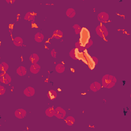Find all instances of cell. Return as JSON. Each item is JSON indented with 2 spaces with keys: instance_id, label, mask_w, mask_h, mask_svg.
<instances>
[{
  "instance_id": "12",
  "label": "cell",
  "mask_w": 131,
  "mask_h": 131,
  "mask_svg": "<svg viewBox=\"0 0 131 131\" xmlns=\"http://www.w3.org/2000/svg\"><path fill=\"white\" fill-rule=\"evenodd\" d=\"M53 37L56 39H60L63 36V33L60 30H56L53 33Z\"/></svg>"
},
{
  "instance_id": "8",
  "label": "cell",
  "mask_w": 131,
  "mask_h": 131,
  "mask_svg": "<svg viewBox=\"0 0 131 131\" xmlns=\"http://www.w3.org/2000/svg\"><path fill=\"white\" fill-rule=\"evenodd\" d=\"M24 94L27 97L33 96L35 94V90L31 87H29L24 91Z\"/></svg>"
},
{
  "instance_id": "28",
  "label": "cell",
  "mask_w": 131,
  "mask_h": 131,
  "mask_svg": "<svg viewBox=\"0 0 131 131\" xmlns=\"http://www.w3.org/2000/svg\"><path fill=\"white\" fill-rule=\"evenodd\" d=\"M5 91H6V89L4 87L2 86H0V94H1V95L4 94V93H5Z\"/></svg>"
},
{
  "instance_id": "4",
  "label": "cell",
  "mask_w": 131,
  "mask_h": 131,
  "mask_svg": "<svg viewBox=\"0 0 131 131\" xmlns=\"http://www.w3.org/2000/svg\"><path fill=\"white\" fill-rule=\"evenodd\" d=\"M55 110L56 111L55 116L57 117L58 119H64L66 114V111L59 107H57Z\"/></svg>"
},
{
  "instance_id": "23",
  "label": "cell",
  "mask_w": 131,
  "mask_h": 131,
  "mask_svg": "<svg viewBox=\"0 0 131 131\" xmlns=\"http://www.w3.org/2000/svg\"><path fill=\"white\" fill-rule=\"evenodd\" d=\"M69 55L72 59L74 60L77 59L76 57V49H72L69 52Z\"/></svg>"
},
{
  "instance_id": "26",
  "label": "cell",
  "mask_w": 131,
  "mask_h": 131,
  "mask_svg": "<svg viewBox=\"0 0 131 131\" xmlns=\"http://www.w3.org/2000/svg\"><path fill=\"white\" fill-rule=\"evenodd\" d=\"M94 85L95 86V88H96V90H97V91L101 90V89L102 88V85H101V84L97 82H95L94 83Z\"/></svg>"
},
{
  "instance_id": "10",
  "label": "cell",
  "mask_w": 131,
  "mask_h": 131,
  "mask_svg": "<svg viewBox=\"0 0 131 131\" xmlns=\"http://www.w3.org/2000/svg\"><path fill=\"white\" fill-rule=\"evenodd\" d=\"M16 73L21 76L25 75L27 73V70L25 67L23 66H20L16 70Z\"/></svg>"
},
{
  "instance_id": "2",
  "label": "cell",
  "mask_w": 131,
  "mask_h": 131,
  "mask_svg": "<svg viewBox=\"0 0 131 131\" xmlns=\"http://www.w3.org/2000/svg\"><path fill=\"white\" fill-rule=\"evenodd\" d=\"M90 35L89 31L85 28H83L80 32V37L79 40V43L83 47L85 46L86 44L90 40Z\"/></svg>"
},
{
  "instance_id": "13",
  "label": "cell",
  "mask_w": 131,
  "mask_h": 131,
  "mask_svg": "<svg viewBox=\"0 0 131 131\" xmlns=\"http://www.w3.org/2000/svg\"><path fill=\"white\" fill-rule=\"evenodd\" d=\"M39 59L40 58H39V56L35 53H33L31 55L29 58V60L31 61V63L32 64L37 63V62L39 61Z\"/></svg>"
},
{
  "instance_id": "22",
  "label": "cell",
  "mask_w": 131,
  "mask_h": 131,
  "mask_svg": "<svg viewBox=\"0 0 131 131\" xmlns=\"http://www.w3.org/2000/svg\"><path fill=\"white\" fill-rule=\"evenodd\" d=\"M73 28L74 29L75 32L76 34H78L79 33H80L82 29V28H81V27L79 25H78V24L74 25L73 26Z\"/></svg>"
},
{
  "instance_id": "14",
  "label": "cell",
  "mask_w": 131,
  "mask_h": 131,
  "mask_svg": "<svg viewBox=\"0 0 131 131\" xmlns=\"http://www.w3.org/2000/svg\"><path fill=\"white\" fill-rule=\"evenodd\" d=\"M34 18H35V15H34L33 13L31 12H27L24 17L25 20H26L27 21H34Z\"/></svg>"
},
{
  "instance_id": "24",
  "label": "cell",
  "mask_w": 131,
  "mask_h": 131,
  "mask_svg": "<svg viewBox=\"0 0 131 131\" xmlns=\"http://www.w3.org/2000/svg\"><path fill=\"white\" fill-rule=\"evenodd\" d=\"M30 72H31L33 74H37V73H38L39 72H40V70L39 69H37L32 64L30 68Z\"/></svg>"
},
{
  "instance_id": "15",
  "label": "cell",
  "mask_w": 131,
  "mask_h": 131,
  "mask_svg": "<svg viewBox=\"0 0 131 131\" xmlns=\"http://www.w3.org/2000/svg\"><path fill=\"white\" fill-rule=\"evenodd\" d=\"M14 44L17 47L21 46L23 44V40L20 37H16L14 40Z\"/></svg>"
},
{
  "instance_id": "21",
  "label": "cell",
  "mask_w": 131,
  "mask_h": 131,
  "mask_svg": "<svg viewBox=\"0 0 131 131\" xmlns=\"http://www.w3.org/2000/svg\"><path fill=\"white\" fill-rule=\"evenodd\" d=\"M75 47L78 50L81 52H82L83 51H84L86 49L85 47H83V46H82V45H81L80 44L79 42H76L75 43Z\"/></svg>"
},
{
  "instance_id": "3",
  "label": "cell",
  "mask_w": 131,
  "mask_h": 131,
  "mask_svg": "<svg viewBox=\"0 0 131 131\" xmlns=\"http://www.w3.org/2000/svg\"><path fill=\"white\" fill-rule=\"evenodd\" d=\"M96 32L97 34L101 38L107 36L109 34L108 29L103 25H99L96 28Z\"/></svg>"
},
{
  "instance_id": "25",
  "label": "cell",
  "mask_w": 131,
  "mask_h": 131,
  "mask_svg": "<svg viewBox=\"0 0 131 131\" xmlns=\"http://www.w3.org/2000/svg\"><path fill=\"white\" fill-rule=\"evenodd\" d=\"M92 45H93V41H92L91 39H90V40L88 41V43H87L86 44V45H85V48H86V49H88V48H90Z\"/></svg>"
},
{
  "instance_id": "5",
  "label": "cell",
  "mask_w": 131,
  "mask_h": 131,
  "mask_svg": "<svg viewBox=\"0 0 131 131\" xmlns=\"http://www.w3.org/2000/svg\"><path fill=\"white\" fill-rule=\"evenodd\" d=\"M0 81H1V82H2V83L7 85L11 82V78L8 74L3 73L1 74Z\"/></svg>"
},
{
  "instance_id": "11",
  "label": "cell",
  "mask_w": 131,
  "mask_h": 131,
  "mask_svg": "<svg viewBox=\"0 0 131 131\" xmlns=\"http://www.w3.org/2000/svg\"><path fill=\"white\" fill-rule=\"evenodd\" d=\"M47 96L50 100L53 101L57 97V93L53 90H51L48 92Z\"/></svg>"
},
{
  "instance_id": "29",
  "label": "cell",
  "mask_w": 131,
  "mask_h": 131,
  "mask_svg": "<svg viewBox=\"0 0 131 131\" xmlns=\"http://www.w3.org/2000/svg\"><path fill=\"white\" fill-rule=\"evenodd\" d=\"M51 56H52V57L53 58H57V52H56V51H55V49H53L51 51Z\"/></svg>"
},
{
  "instance_id": "6",
  "label": "cell",
  "mask_w": 131,
  "mask_h": 131,
  "mask_svg": "<svg viewBox=\"0 0 131 131\" xmlns=\"http://www.w3.org/2000/svg\"><path fill=\"white\" fill-rule=\"evenodd\" d=\"M26 115V111L23 109H17L15 112V116L18 119H23Z\"/></svg>"
},
{
  "instance_id": "31",
  "label": "cell",
  "mask_w": 131,
  "mask_h": 131,
  "mask_svg": "<svg viewBox=\"0 0 131 131\" xmlns=\"http://www.w3.org/2000/svg\"><path fill=\"white\" fill-rule=\"evenodd\" d=\"M33 66L36 68H37V69H39V70H40L41 69V66L39 65H38V64H37V63H35V64H33Z\"/></svg>"
},
{
  "instance_id": "20",
  "label": "cell",
  "mask_w": 131,
  "mask_h": 131,
  "mask_svg": "<svg viewBox=\"0 0 131 131\" xmlns=\"http://www.w3.org/2000/svg\"><path fill=\"white\" fill-rule=\"evenodd\" d=\"M9 68V66L8 65L5 63V62H2L1 64H0V70L2 72H5L6 71H7V70Z\"/></svg>"
},
{
  "instance_id": "17",
  "label": "cell",
  "mask_w": 131,
  "mask_h": 131,
  "mask_svg": "<svg viewBox=\"0 0 131 131\" xmlns=\"http://www.w3.org/2000/svg\"><path fill=\"white\" fill-rule=\"evenodd\" d=\"M75 118L72 116H68L65 120L66 124L69 126H72L75 123Z\"/></svg>"
},
{
  "instance_id": "30",
  "label": "cell",
  "mask_w": 131,
  "mask_h": 131,
  "mask_svg": "<svg viewBox=\"0 0 131 131\" xmlns=\"http://www.w3.org/2000/svg\"><path fill=\"white\" fill-rule=\"evenodd\" d=\"M92 60H93V62H94V63L95 65H96L97 64V63H98V59L96 57H92Z\"/></svg>"
},
{
  "instance_id": "18",
  "label": "cell",
  "mask_w": 131,
  "mask_h": 131,
  "mask_svg": "<svg viewBox=\"0 0 131 131\" xmlns=\"http://www.w3.org/2000/svg\"><path fill=\"white\" fill-rule=\"evenodd\" d=\"M67 16L70 18H72L74 16H75L76 15V12L75 10L73 8H69L66 11V13Z\"/></svg>"
},
{
  "instance_id": "16",
  "label": "cell",
  "mask_w": 131,
  "mask_h": 131,
  "mask_svg": "<svg viewBox=\"0 0 131 131\" xmlns=\"http://www.w3.org/2000/svg\"><path fill=\"white\" fill-rule=\"evenodd\" d=\"M65 67L62 64H58L55 67V70L58 73H62L65 71Z\"/></svg>"
},
{
  "instance_id": "7",
  "label": "cell",
  "mask_w": 131,
  "mask_h": 131,
  "mask_svg": "<svg viewBox=\"0 0 131 131\" xmlns=\"http://www.w3.org/2000/svg\"><path fill=\"white\" fill-rule=\"evenodd\" d=\"M109 19V15L104 12H102L98 15V20L101 22H106Z\"/></svg>"
},
{
  "instance_id": "9",
  "label": "cell",
  "mask_w": 131,
  "mask_h": 131,
  "mask_svg": "<svg viewBox=\"0 0 131 131\" xmlns=\"http://www.w3.org/2000/svg\"><path fill=\"white\" fill-rule=\"evenodd\" d=\"M45 113L46 115L49 117H52L53 116H55L56 114L55 110L54 109L53 107H51L48 108L45 111Z\"/></svg>"
},
{
  "instance_id": "27",
  "label": "cell",
  "mask_w": 131,
  "mask_h": 131,
  "mask_svg": "<svg viewBox=\"0 0 131 131\" xmlns=\"http://www.w3.org/2000/svg\"><path fill=\"white\" fill-rule=\"evenodd\" d=\"M90 89H91L93 92H96L97 91V90H96V88H95V85H94V83L91 84V85H90Z\"/></svg>"
},
{
  "instance_id": "19",
  "label": "cell",
  "mask_w": 131,
  "mask_h": 131,
  "mask_svg": "<svg viewBox=\"0 0 131 131\" xmlns=\"http://www.w3.org/2000/svg\"><path fill=\"white\" fill-rule=\"evenodd\" d=\"M44 36L42 33L38 32L35 35L34 39L37 43H41L44 40Z\"/></svg>"
},
{
  "instance_id": "1",
  "label": "cell",
  "mask_w": 131,
  "mask_h": 131,
  "mask_svg": "<svg viewBox=\"0 0 131 131\" xmlns=\"http://www.w3.org/2000/svg\"><path fill=\"white\" fill-rule=\"evenodd\" d=\"M117 82L115 77L109 74L105 75L102 78V85L104 88L110 89L113 88Z\"/></svg>"
}]
</instances>
